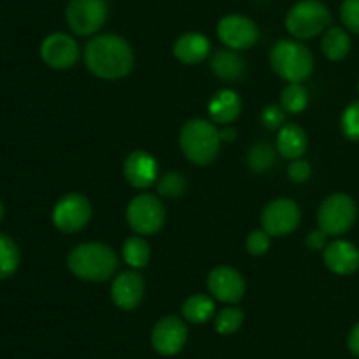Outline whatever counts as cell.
I'll use <instances>...</instances> for the list:
<instances>
[{
	"mask_svg": "<svg viewBox=\"0 0 359 359\" xmlns=\"http://www.w3.org/2000/svg\"><path fill=\"white\" fill-rule=\"evenodd\" d=\"M88 70L100 79L114 81L128 76L135 65L133 49L123 37L114 34L98 35L84 48Z\"/></svg>",
	"mask_w": 359,
	"mask_h": 359,
	"instance_id": "cell-1",
	"label": "cell"
},
{
	"mask_svg": "<svg viewBox=\"0 0 359 359\" xmlns=\"http://www.w3.org/2000/svg\"><path fill=\"white\" fill-rule=\"evenodd\" d=\"M118 256L109 245L100 242L79 244L70 251L67 266L77 279L88 283H105L118 270Z\"/></svg>",
	"mask_w": 359,
	"mask_h": 359,
	"instance_id": "cell-2",
	"label": "cell"
},
{
	"mask_svg": "<svg viewBox=\"0 0 359 359\" xmlns=\"http://www.w3.org/2000/svg\"><path fill=\"white\" fill-rule=\"evenodd\" d=\"M179 144L191 163L205 167L219 154L221 133L216 125L207 119H189L179 133Z\"/></svg>",
	"mask_w": 359,
	"mask_h": 359,
	"instance_id": "cell-3",
	"label": "cell"
},
{
	"mask_svg": "<svg viewBox=\"0 0 359 359\" xmlns=\"http://www.w3.org/2000/svg\"><path fill=\"white\" fill-rule=\"evenodd\" d=\"M270 67L280 79L302 83L314 70V56L302 42L279 41L270 51Z\"/></svg>",
	"mask_w": 359,
	"mask_h": 359,
	"instance_id": "cell-4",
	"label": "cell"
},
{
	"mask_svg": "<svg viewBox=\"0 0 359 359\" xmlns=\"http://www.w3.org/2000/svg\"><path fill=\"white\" fill-rule=\"evenodd\" d=\"M332 25V13L321 0H300L286 14V28L293 37L312 39Z\"/></svg>",
	"mask_w": 359,
	"mask_h": 359,
	"instance_id": "cell-5",
	"label": "cell"
},
{
	"mask_svg": "<svg viewBox=\"0 0 359 359\" xmlns=\"http://www.w3.org/2000/svg\"><path fill=\"white\" fill-rule=\"evenodd\" d=\"M358 217V205L347 193H333L318 210L319 228L326 235H344L353 228Z\"/></svg>",
	"mask_w": 359,
	"mask_h": 359,
	"instance_id": "cell-6",
	"label": "cell"
},
{
	"mask_svg": "<svg viewBox=\"0 0 359 359\" xmlns=\"http://www.w3.org/2000/svg\"><path fill=\"white\" fill-rule=\"evenodd\" d=\"M109 18V0H69L65 20L70 30L81 37L100 30Z\"/></svg>",
	"mask_w": 359,
	"mask_h": 359,
	"instance_id": "cell-7",
	"label": "cell"
},
{
	"mask_svg": "<svg viewBox=\"0 0 359 359\" xmlns=\"http://www.w3.org/2000/svg\"><path fill=\"white\" fill-rule=\"evenodd\" d=\"M165 207L158 196L142 193L126 207V221L137 235H154L165 224Z\"/></svg>",
	"mask_w": 359,
	"mask_h": 359,
	"instance_id": "cell-8",
	"label": "cell"
},
{
	"mask_svg": "<svg viewBox=\"0 0 359 359\" xmlns=\"http://www.w3.org/2000/svg\"><path fill=\"white\" fill-rule=\"evenodd\" d=\"M51 219L63 233H76L83 230L91 219L90 200L81 193H69L56 202Z\"/></svg>",
	"mask_w": 359,
	"mask_h": 359,
	"instance_id": "cell-9",
	"label": "cell"
},
{
	"mask_svg": "<svg viewBox=\"0 0 359 359\" xmlns=\"http://www.w3.org/2000/svg\"><path fill=\"white\" fill-rule=\"evenodd\" d=\"M300 219V207L290 198L273 200L262 212V226L270 237H286L297 230Z\"/></svg>",
	"mask_w": 359,
	"mask_h": 359,
	"instance_id": "cell-10",
	"label": "cell"
},
{
	"mask_svg": "<svg viewBox=\"0 0 359 359\" xmlns=\"http://www.w3.org/2000/svg\"><path fill=\"white\" fill-rule=\"evenodd\" d=\"M217 37L230 49H249L259 39V28L251 18L242 14H228L217 23Z\"/></svg>",
	"mask_w": 359,
	"mask_h": 359,
	"instance_id": "cell-11",
	"label": "cell"
},
{
	"mask_svg": "<svg viewBox=\"0 0 359 359\" xmlns=\"http://www.w3.org/2000/svg\"><path fill=\"white\" fill-rule=\"evenodd\" d=\"M79 44L76 39L63 32L49 34L41 44V58L48 67L55 70L72 69L79 60Z\"/></svg>",
	"mask_w": 359,
	"mask_h": 359,
	"instance_id": "cell-12",
	"label": "cell"
},
{
	"mask_svg": "<svg viewBox=\"0 0 359 359\" xmlns=\"http://www.w3.org/2000/svg\"><path fill=\"white\" fill-rule=\"evenodd\" d=\"M188 340V328L177 316L161 318L151 332L153 349L161 356H175L182 351Z\"/></svg>",
	"mask_w": 359,
	"mask_h": 359,
	"instance_id": "cell-13",
	"label": "cell"
},
{
	"mask_svg": "<svg viewBox=\"0 0 359 359\" xmlns=\"http://www.w3.org/2000/svg\"><path fill=\"white\" fill-rule=\"evenodd\" d=\"M207 287L216 300L238 304L245 293V280L242 273L231 266H216L207 277Z\"/></svg>",
	"mask_w": 359,
	"mask_h": 359,
	"instance_id": "cell-14",
	"label": "cell"
},
{
	"mask_svg": "<svg viewBox=\"0 0 359 359\" xmlns=\"http://www.w3.org/2000/svg\"><path fill=\"white\" fill-rule=\"evenodd\" d=\"M146 291V283L139 272H123L112 280L111 286V298L116 307L121 311H133L140 305Z\"/></svg>",
	"mask_w": 359,
	"mask_h": 359,
	"instance_id": "cell-15",
	"label": "cell"
},
{
	"mask_svg": "<svg viewBox=\"0 0 359 359\" xmlns=\"http://www.w3.org/2000/svg\"><path fill=\"white\" fill-rule=\"evenodd\" d=\"M123 174L130 186L137 189H147L156 182L158 163L147 151H133L125 160Z\"/></svg>",
	"mask_w": 359,
	"mask_h": 359,
	"instance_id": "cell-16",
	"label": "cell"
},
{
	"mask_svg": "<svg viewBox=\"0 0 359 359\" xmlns=\"http://www.w3.org/2000/svg\"><path fill=\"white\" fill-rule=\"evenodd\" d=\"M325 265L337 276H351L359 269V249L349 241H333L325 248Z\"/></svg>",
	"mask_w": 359,
	"mask_h": 359,
	"instance_id": "cell-17",
	"label": "cell"
},
{
	"mask_svg": "<svg viewBox=\"0 0 359 359\" xmlns=\"http://www.w3.org/2000/svg\"><path fill=\"white\" fill-rule=\"evenodd\" d=\"M210 53V41L198 32H188L174 42V56L186 65L203 62Z\"/></svg>",
	"mask_w": 359,
	"mask_h": 359,
	"instance_id": "cell-18",
	"label": "cell"
},
{
	"mask_svg": "<svg viewBox=\"0 0 359 359\" xmlns=\"http://www.w3.org/2000/svg\"><path fill=\"white\" fill-rule=\"evenodd\" d=\"M210 69L219 79L235 83V81L244 77L248 65H245V60L242 58V55L237 53V49L228 48L214 53L212 60H210Z\"/></svg>",
	"mask_w": 359,
	"mask_h": 359,
	"instance_id": "cell-19",
	"label": "cell"
},
{
	"mask_svg": "<svg viewBox=\"0 0 359 359\" xmlns=\"http://www.w3.org/2000/svg\"><path fill=\"white\" fill-rule=\"evenodd\" d=\"M242 111V100L235 91L219 90L209 102V114L214 123L230 125Z\"/></svg>",
	"mask_w": 359,
	"mask_h": 359,
	"instance_id": "cell-20",
	"label": "cell"
},
{
	"mask_svg": "<svg viewBox=\"0 0 359 359\" xmlns=\"http://www.w3.org/2000/svg\"><path fill=\"white\" fill-rule=\"evenodd\" d=\"M309 146L307 133L302 126L294 125V123H286L283 128L279 130V137H277V151L283 154L287 160H298L305 154Z\"/></svg>",
	"mask_w": 359,
	"mask_h": 359,
	"instance_id": "cell-21",
	"label": "cell"
},
{
	"mask_svg": "<svg viewBox=\"0 0 359 359\" xmlns=\"http://www.w3.org/2000/svg\"><path fill=\"white\" fill-rule=\"evenodd\" d=\"M323 55L332 62H340L351 51L349 34L342 27H330L321 41Z\"/></svg>",
	"mask_w": 359,
	"mask_h": 359,
	"instance_id": "cell-22",
	"label": "cell"
},
{
	"mask_svg": "<svg viewBox=\"0 0 359 359\" xmlns=\"http://www.w3.org/2000/svg\"><path fill=\"white\" fill-rule=\"evenodd\" d=\"M214 311H216L214 300L207 294H193L182 305V316L186 321L193 323V325L207 323L214 316Z\"/></svg>",
	"mask_w": 359,
	"mask_h": 359,
	"instance_id": "cell-23",
	"label": "cell"
},
{
	"mask_svg": "<svg viewBox=\"0 0 359 359\" xmlns=\"http://www.w3.org/2000/svg\"><path fill=\"white\" fill-rule=\"evenodd\" d=\"M123 258L132 269H144L151 259V248L140 235H132L123 242Z\"/></svg>",
	"mask_w": 359,
	"mask_h": 359,
	"instance_id": "cell-24",
	"label": "cell"
},
{
	"mask_svg": "<svg viewBox=\"0 0 359 359\" xmlns=\"http://www.w3.org/2000/svg\"><path fill=\"white\" fill-rule=\"evenodd\" d=\"M21 256L16 242L7 235L0 233V279H9L16 273Z\"/></svg>",
	"mask_w": 359,
	"mask_h": 359,
	"instance_id": "cell-25",
	"label": "cell"
},
{
	"mask_svg": "<svg viewBox=\"0 0 359 359\" xmlns=\"http://www.w3.org/2000/svg\"><path fill=\"white\" fill-rule=\"evenodd\" d=\"M309 104V93L302 83H290L280 95V107L291 114H298Z\"/></svg>",
	"mask_w": 359,
	"mask_h": 359,
	"instance_id": "cell-26",
	"label": "cell"
},
{
	"mask_svg": "<svg viewBox=\"0 0 359 359\" xmlns=\"http://www.w3.org/2000/svg\"><path fill=\"white\" fill-rule=\"evenodd\" d=\"M276 163V149L270 144L259 142L255 144L248 151V165L255 172H266Z\"/></svg>",
	"mask_w": 359,
	"mask_h": 359,
	"instance_id": "cell-27",
	"label": "cell"
},
{
	"mask_svg": "<svg viewBox=\"0 0 359 359\" xmlns=\"http://www.w3.org/2000/svg\"><path fill=\"white\" fill-rule=\"evenodd\" d=\"M244 323V312L238 307H226L217 314L216 332L221 335H231L237 332Z\"/></svg>",
	"mask_w": 359,
	"mask_h": 359,
	"instance_id": "cell-28",
	"label": "cell"
},
{
	"mask_svg": "<svg viewBox=\"0 0 359 359\" xmlns=\"http://www.w3.org/2000/svg\"><path fill=\"white\" fill-rule=\"evenodd\" d=\"M186 179L181 172H168L158 181V193L167 198H179L186 193Z\"/></svg>",
	"mask_w": 359,
	"mask_h": 359,
	"instance_id": "cell-29",
	"label": "cell"
},
{
	"mask_svg": "<svg viewBox=\"0 0 359 359\" xmlns=\"http://www.w3.org/2000/svg\"><path fill=\"white\" fill-rule=\"evenodd\" d=\"M342 133L349 140H359V100L353 102L344 111L342 119H340Z\"/></svg>",
	"mask_w": 359,
	"mask_h": 359,
	"instance_id": "cell-30",
	"label": "cell"
},
{
	"mask_svg": "<svg viewBox=\"0 0 359 359\" xmlns=\"http://www.w3.org/2000/svg\"><path fill=\"white\" fill-rule=\"evenodd\" d=\"M245 249L249 255L262 256L270 249V235L265 230H255L245 238Z\"/></svg>",
	"mask_w": 359,
	"mask_h": 359,
	"instance_id": "cell-31",
	"label": "cell"
},
{
	"mask_svg": "<svg viewBox=\"0 0 359 359\" xmlns=\"http://www.w3.org/2000/svg\"><path fill=\"white\" fill-rule=\"evenodd\" d=\"M340 18L346 28L359 35V0H344L340 6Z\"/></svg>",
	"mask_w": 359,
	"mask_h": 359,
	"instance_id": "cell-32",
	"label": "cell"
},
{
	"mask_svg": "<svg viewBox=\"0 0 359 359\" xmlns=\"http://www.w3.org/2000/svg\"><path fill=\"white\" fill-rule=\"evenodd\" d=\"M286 116H284V109L279 105H266L262 111V123L269 130H280L286 123H284Z\"/></svg>",
	"mask_w": 359,
	"mask_h": 359,
	"instance_id": "cell-33",
	"label": "cell"
},
{
	"mask_svg": "<svg viewBox=\"0 0 359 359\" xmlns=\"http://www.w3.org/2000/svg\"><path fill=\"white\" fill-rule=\"evenodd\" d=\"M312 170H311V165L307 163V161L304 160H293L291 161V165L287 167V175H290V179L293 182H298V184H302V182L309 181V177H311Z\"/></svg>",
	"mask_w": 359,
	"mask_h": 359,
	"instance_id": "cell-34",
	"label": "cell"
},
{
	"mask_svg": "<svg viewBox=\"0 0 359 359\" xmlns=\"http://www.w3.org/2000/svg\"><path fill=\"white\" fill-rule=\"evenodd\" d=\"M326 237H328V235H326L325 231L319 228V230L311 231V233L307 235V238H305V244H307V248L312 249V251H319V249L326 248Z\"/></svg>",
	"mask_w": 359,
	"mask_h": 359,
	"instance_id": "cell-35",
	"label": "cell"
},
{
	"mask_svg": "<svg viewBox=\"0 0 359 359\" xmlns=\"http://www.w3.org/2000/svg\"><path fill=\"white\" fill-rule=\"evenodd\" d=\"M347 346H349V351L354 354V356L359 358V323L351 330L349 340H347Z\"/></svg>",
	"mask_w": 359,
	"mask_h": 359,
	"instance_id": "cell-36",
	"label": "cell"
},
{
	"mask_svg": "<svg viewBox=\"0 0 359 359\" xmlns=\"http://www.w3.org/2000/svg\"><path fill=\"white\" fill-rule=\"evenodd\" d=\"M221 133V140L223 142H233L235 139H237V130L233 128V126H224L223 130H219Z\"/></svg>",
	"mask_w": 359,
	"mask_h": 359,
	"instance_id": "cell-37",
	"label": "cell"
},
{
	"mask_svg": "<svg viewBox=\"0 0 359 359\" xmlns=\"http://www.w3.org/2000/svg\"><path fill=\"white\" fill-rule=\"evenodd\" d=\"M2 217H4V203L0 202V221H2Z\"/></svg>",
	"mask_w": 359,
	"mask_h": 359,
	"instance_id": "cell-38",
	"label": "cell"
},
{
	"mask_svg": "<svg viewBox=\"0 0 359 359\" xmlns=\"http://www.w3.org/2000/svg\"><path fill=\"white\" fill-rule=\"evenodd\" d=\"M358 90H359V83H358Z\"/></svg>",
	"mask_w": 359,
	"mask_h": 359,
	"instance_id": "cell-39",
	"label": "cell"
}]
</instances>
